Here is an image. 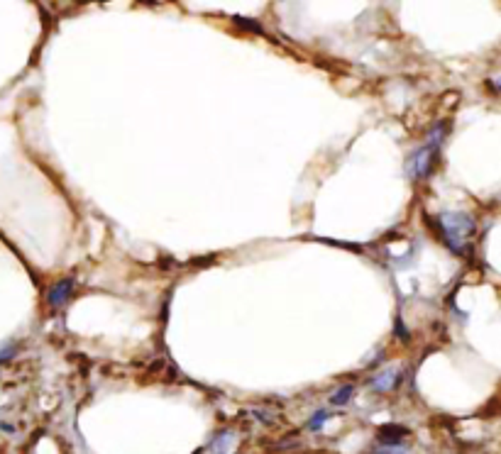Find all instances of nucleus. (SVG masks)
I'll return each instance as SVG.
<instances>
[{
  "label": "nucleus",
  "instance_id": "1",
  "mask_svg": "<svg viewBox=\"0 0 501 454\" xmlns=\"http://www.w3.org/2000/svg\"><path fill=\"white\" fill-rule=\"evenodd\" d=\"M475 220L467 212H440V232L443 239L455 254L470 252V239L475 237Z\"/></svg>",
  "mask_w": 501,
  "mask_h": 454
},
{
  "label": "nucleus",
  "instance_id": "2",
  "mask_svg": "<svg viewBox=\"0 0 501 454\" xmlns=\"http://www.w3.org/2000/svg\"><path fill=\"white\" fill-rule=\"evenodd\" d=\"M435 159H438V142L420 147V152L413 157L411 176H415V179H425V176L433 171V166H435Z\"/></svg>",
  "mask_w": 501,
  "mask_h": 454
},
{
  "label": "nucleus",
  "instance_id": "3",
  "mask_svg": "<svg viewBox=\"0 0 501 454\" xmlns=\"http://www.w3.org/2000/svg\"><path fill=\"white\" fill-rule=\"evenodd\" d=\"M71 291H73V279L56 281L52 289H49V296H47L49 306H52V308H61L66 303V298L71 296Z\"/></svg>",
  "mask_w": 501,
  "mask_h": 454
},
{
  "label": "nucleus",
  "instance_id": "4",
  "mask_svg": "<svg viewBox=\"0 0 501 454\" xmlns=\"http://www.w3.org/2000/svg\"><path fill=\"white\" fill-rule=\"evenodd\" d=\"M408 435V430L403 428V425H384V428L379 430V440H381V445H386V447H396V445H401V440Z\"/></svg>",
  "mask_w": 501,
  "mask_h": 454
},
{
  "label": "nucleus",
  "instance_id": "5",
  "mask_svg": "<svg viewBox=\"0 0 501 454\" xmlns=\"http://www.w3.org/2000/svg\"><path fill=\"white\" fill-rule=\"evenodd\" d=\"M352 393H355V386H352V383H345V386H340L338 391H335V393H333V396H330V406L340 408V406L350 403Z\"/></svg>",
  "mask_w": 501,
  "mask_h": 454
},
{
  "label": "nucleus",
  "instance_id": "6",
  "mask_svg": "<svg viewBox=\"0 0 501 454\" xmlns=\"http://www.w3.org/2000/svg\"><path fill=\"white\" fill-rule=\"evenodd\" d=\"M396 373H398L396 369H386V373H379V376L372 381V388L374 391H389L396 381Z\"/></svg>",
  "mask_w": 501,
  "mask_h": 454
},
{
  "label": "nucleus",
  "instance_id": "7",
  "mask_svg": "<svg viewBox=\"0 0 501 454\" xmlns=\"http://www.w3.org/2000/svg\"><path fill=\"white\" fill-rule=\"evenodd\" d=\"M18 349H20L18 342H8L5 347H0V364H3V361H10V359H13L15 354H18Z\"/></svg>",
  "mask_w": 501,
  "mask_h": 454
},
{
  "label": "nucleus",
  "instance_id": "8",
  "mask_svg": "<svg viewBox=\"0 0 501 454\" xmlns=\"http://www.w3.org/2000/svg\"><path fill=\"white\" fill-rule=\"evenodd\" d=\"M323 421H328V413H326V411H318L316 416L311 418L309 430H313V433H318V430H321V425H323Z\"/></svg>",
  "mask_w": 501,
  "mask_h": 454
},
{
  "label": "nucleus",
  "instance_id": "9",
  "mask_svg": "<svg viewBox=\"0 0 501 454\" xmlns=\"http://www.w3.org/2000/svg\"><path fill=\"white\" fill-rule=\"evenodd\" d=\"M235 22L237 25H242V27H249V30H254V32H262V27L257 25V22H252V20H244V17H235Z\"/></svg>",
  "mask_w": 501,
  "mask_h": 454
}]
</instances>
